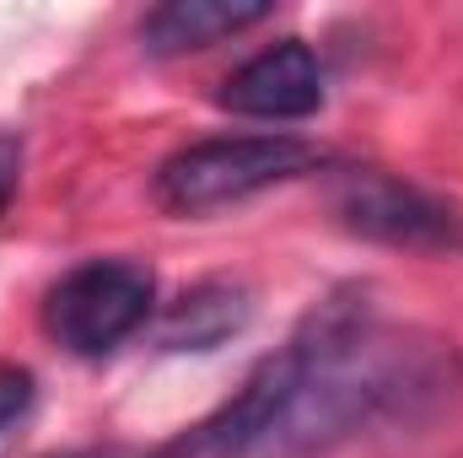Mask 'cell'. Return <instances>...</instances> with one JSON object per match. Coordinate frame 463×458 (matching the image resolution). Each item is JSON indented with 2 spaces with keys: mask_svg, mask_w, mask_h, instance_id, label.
I'll return each instance as SVG.
<instances>
[{
  "mask_svg": "<svg viewBox=\"0 0 463 458\" xmlns=\"http://www.w3.org/2000/svg\"><path fill=\"white\" fill-rule=\"evenodd\" d=\"M216 103L242 119L297 124V119H313L329 103V76H324V60L302 38H280L232 71L216 92Z\"/></svg>",
  "mask_w": 463,
  "mask_h": 458,
  "instance_id": "cell-5",
  "label": "cell"
},
{
  "mask_svg": "<svg viewBox=\"0 0 463 458\" xmlns=\"http://www.w3.org/2000/svg\"><path fill=\"white\" fill-rule=\"evenodd\" d=\"M33 405H38V383H33V372L16 367V361H0V448L16 437V426H27Z\"/></svg>",
  "mask_w": 463,
  "mask_h": 458,
  "instance_id": "cell-8",
  "label": "cell"
},
{
  "mask_svg": "<svg viewBox=\"0 0 463 458\" xmlns=\"http://www.w3.org/2000/svg\"><path fill=\"white\" fill-rule=\"evenodd\" d=\"M16 189H22V140L0 129V216L11 211Z\"/></svg>",
  "mask_w": 463,
  "mask_h": 458,
  "instance_id": "cell-9",
  "label": "cell"
},
{
  "mask_svg": "<svg viewBox=\"0 0 463 458\" xmlns=\"http://www.w3.org/2000/svg\"><path fill=\"white\" fill-rule=\"evenodd\" d=\"M431 388L426 350L388 335L361 286L329 291L286 345H275L173 458H313L340 448L410 394Z\"/></svg>",
  "mask_w": 463,
  "mask_h": 458,
  "instance_id": "cell-1",
  "label": "cell"
},
{
  "mask_svg": "<svg viewBox=\"0 0 463 458\" xmlns=\"http://www.w3.org/2000/svg\"><path fill=\"white\" fill-rule=\"evenodd\" d=\"M54 458H173L167 448L146 453V448H81V453H54Z\"/></svg>",
  "mask_w": 463,
  "mask_h": 458,
  "instance_id": "cell-10",
  "label": "cell"
},
{
  "mask_svg": "<svg viewBox=\"0 0 463 458\" xmlns=\"http://www.w3.org/2000/svg\"><path fill=\"white\" fill-rule=\"evenodd\" d=\"M340 227L399 253H463V205L442 189L383 167H350L335 178Z\"/></svg>",
  "mask_w": 463,
  "mask_h": 458,
  "instance_id": "cell-4",
  "label": "cell"
},
{
  "mask_svg": "<svg viewBox=\"0 0 463 458\" xmlns=\"http://www.w3.org/2000/svg\"><path fill=\"white\" fill-rule=\"evenodd\" d=\"M253 319V297L242 281L227 275H211V281H194L189 291H178L162 313H156V345L162 350H178V356H205V350H222L227 340H237Z\"/></svg>",
  "mask_w": 463,
  "mask_h": 458,
  "instance_id": "cell-6",
  "label": "cell"
},
{
  "mask_svg": "<svg viewBox=\"0 0 463 458\" xmlns=\"http://www.w3.org/2000/svg\"><path fill=\"white\" fill-rule=\"evenodd\" d=\"M318 162V146L302 135H211L156 167V200L173 216H211L313 173Z\"/></svg>",
  "mask_w": 463,
  "mask_h": 458,
  "instance_id": "cell-2",
  "label": "cell"
},
{
  "mask_svg": "<svg viewBox=\"0 0 463 458\" xmlns=\"http://www.w3.org/2000/svg\"><path fill=\"white\" fill-rule=\"evenodd\" d=\"M156 319V275L135 259H87L65 270L43 297L49 340L81 361L114 356L129 335Z\"/></svg>",
  "mask_w": 463,
  "mask_h": 458,
  "instance_id": "cell-3",
  "label": "cell"
},
{
  "mask_svg": "<svg viewBox=\"0 0 463 458\" xmlns=\"http://www.w3.org/2000/svg\"><path fill=\"white\" fill-rule=\"evenodd\" d=\"M269 16H275L269 0H167V5L146 11L140 43L156 60H178V54H200L222 38H237Z\"/></svg>",
  "mask_w": 463,
  "mask_h": 458,
  "instance_id": "cell-7",
  "label": "cell"
}]
</instances>
